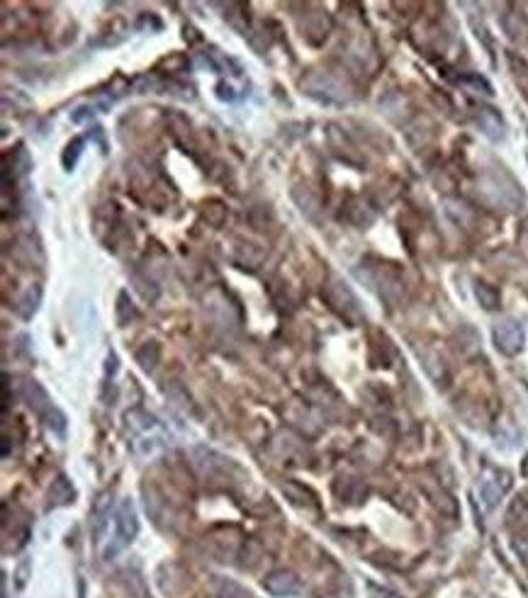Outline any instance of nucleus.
<instances>
[{
  "label": "nucleus",
  "instance_id": "obj_1",
  "mask_svg": "<svg viewBox=\"0 0 528 598\" xmlns=\"http://www.w3.org/2000/svg\"><path fill=\"white\" fill-rule=\"evenodd\" d=\"M136 533H139V518H136V509H134V504H131L129 499H124L122 504H119V509H117V533H115V540H112V545L107 547L105 557L112 559L115 554L122 552V549L136 537Z\"/></svg>",
  "mask_w": 528,
  "mask_h": 598
},
{
  "label": "nucleus",
  "instance_id": "obj_2",
  "mask_svg": "<svg viewBox=\"0 0 528 598\" xmlns=\"http://www.w3.org/2000/svg\"><path fill=\"white\" fill-rule=\"evenodd\" d=\"M494 343L502 353L507 355H516L521 348H524V329H521L516 322H504L497 324L494 329Z\"/></svg>",
  "mask_w": 528,
  "mask_h": 598
},
{
  "label": "nucleus",
  "instance_id": "obj_3",
  "mask_svg": "<svg viewBox=\"0 0 528 598\" xmlns=\"http://www.w3.org/2000/svg\"><path fill=\"white\" fill-rule=\"evenodd\" d=\"M263 586H266V591L268 594H273V596H295L299 591L297 577L292 572H285V569L268 574Z\"/></svg>",
  "mask_w": 528,
  "mask_h": 598
},
{
  "label": "nucleus",
  "instance_id": "obj_4",
  "mask_svg": "<svg viewBox=\"0 0 528 598\" xmlns=\"http://www.w3.org/2000/svg\"><path fill=\"white\" fill-rule=\"evenodd\" d=\"M22 397H25V402H27V407L32 409L34 414H39V416H49L51 414V402H49V397H46V392L41 389V387L34 382V379H27L25 384H22Z\"/></svg>",
  "mask_w": 528,
  "mask_h": 598
},
{
  "label": "nucleus",
  "instance_id": "obj_5",
  "mask_svg": "<svg viewBox=\"0 0 528 598\" xmlns=\"http://www.w3.org/2000/svg\"><path fill=\"white\" fill-rule=\"evenodd\" d=\"M74 497H76V492H74V484L69 482V477L59 474L49 487V504L51 506H66V504L74 501Z\"/></svg>",
  "mask_w": 528,
  "mask_h": 598
},
{
  "label": "nucleus",
  "instance_id": "obj_6",
  "mask_svg": "<svg viewBox=\"0 0 528 598\" xmlns=\"http://www.w3.org/2000/svg\"><path fill=\"white\" fill-rule=\"evenodd\" d=\"M107 521H110V497H103L93 509V535L98 542L103 540Z\"/></svg>",
  "mask_w": 528,
  "mask_h": 598
},
{
  "label": "nucleus",
  "instance_id": "obj_7",
  "mask_svg": "<svg viewBox=\"0 0 528 598\" xmlns=\"http://www.w3.org/2000/svg\"><path fill=\"white\" fill-rule=\"evenodd\" d=\"M39 299H41V289L37 285L29 287L25 292V297L17 302V314H20L22 319H32L34 312H37V307H39Z\"/></svg>",
  "mask_w": 528,
  "mask_h": 598
},
{
  "label": "nucleus",
  "instance_id": "obj_8",
  "mask_svg": "<svg viewBox=\"0 0 528 598\" xmlns=\"http://www.w3.org/2000/svg\"><path fill=\"white\" fill-rule=\"evenodd\" d=\"M159 360H161V348L156 346V343H146V346H141L136 350V362L141 365V370L154 372L156 365H159Z\"/></svg>",
  "mask_w": 528,
  "mask_h": 598
},
{
  "label": "nucleus",
  "instance_id": "obj_9",
  "mask_svg": "<svg viewBox=\"0 0 528 598\" xmlns=\"http://www.w3.org/2000/svg\"><path fill=\"white\" fill-rule=\"evenodd\" d=\"M214 589H217L219 598H254L244 586H239L236 582H231V579H217V582H214Z\"/></svg>",
  "mask_w": 528,
  "mask_h": 598
},
{
  "label": "nucleus",
  "instance_id": "obj_10",
  "mask_svg": "<svg viewBox=\"0 0 528 598\" xmlns=\"http://www.w3.org/2000/svg\"><path fill=\"white\" fill-rule=\"evenodd\" d=\"M283 494L287 499H292L295 504H312L314 501V497L309 494V489H304L302 484H297V482H285L283 484Z\"/></svg>",
  "mask_w": 528,
  "mask_h": 598
},
{
  "label": "nucleus",
  "instance_id": "obj_11",
  "mask_svg": "<svg viewBox=\"0 0 528 598\" xmlns=\"http://www.w3.org/2000/svg\"><path fill=\"white\" fill-rule=\"evenodd\" d=\"M81 149H83V139H74V144H69V146H66L64 166L69 168V171L76 166V159H78V156H81Z\"/></svg>",
  "mask_w": 528,
  "mask_h": 598
},
{
  "label": "nucleus",
  "instance_id": "obj_12",
  "mask_svg": "<svg viewBox=\"0 0 528 598\" xmlns=\"http://www.w3.org/2000/svg\"><path fill=\"white\" fill-rule=\"evenodd\" d=\"M477 297L482 299L484 309H497V304H499V297H497V292H492L487 285H479L477 287Z\"/></svg>",
  "mask_w": 528,
  "mask_h": 598
},
{
  "label": "nucleus",
  "instance_id": "obj_13",
  "mask_svg": "<svg viewBox=\"0 0 528 598\" xmlns=\"http://www.w3.org/2000/svg\"><path fill=\"white\" fill-rule=\"evenodd\" d=\"M27 574H29V559L22 562L20 569H17V586H20V589L27 584Z\"/></svg>",
  "mask_w": 528,
  "mask_h": 598
}]
</instances>
